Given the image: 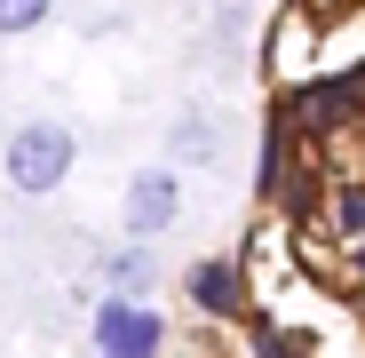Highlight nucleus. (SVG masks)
<instances>
[{"label":"nucleus","instance_id":"nucleus-6","mask_svg":"<svg viewBox=\"0 0 365 358\" xmlns=\"http://www.w3.org/2000/svg\"><path fill=\"white\" fill-rule=\"evenodd\" d=\"M48 16H56V0H0V40H16V32L48 24Z\"/></svg>","mask_w":365,"mask_h":358},{"label":"nucleus","instance_id":"nucleus-9","mask_svg":"<svg viewBox=\"0 0 365 358\" xmlns=\"http://www.w3.org/2000/svg\"><path fill=\"white\" fill-rule=\"evenodd\" d=\"M357 271H365V239H357Z\"/></svg>","mask_w":365,"mask_h":358},{"label":"nucleus","instance_id":"nucleus-7","mask_svg":"<svg viewBox=\"0 0 365 358\" xmlns=\"http://www.w3.org/2000/svg\"><path fill=\"white\" fill-rule=\"evenodd\" d=\"M103 279H111V287H128V294H135V287L151 279V263H143L135 247H119V255H103Z\"/></svg>","mask_w":365,"mask_h":358},{"label":"nucleus","instance_id":"nucleus-8","mask_svg":"<svg viewBox=\"0 0 365 358\" xmlns=\"http://www.w3.org/2000/svg\"><path fill=\"white\" fill-rule=\"evenodd\" d=\"M334 215L349 239H365V184H334Z\"/></svg>","mask_w":365,"mask_h":358},{"label":"nucleus","instance_id":"nucleus-5","mask_svg":"<svg viewBox=\"0 0 365 358\" xmlns=\"http://www.w3.org/2000/svg\"><path fill=\"white\" fill-rule=\"evenodd\" d=\"M238 294H247V279H238L230 255H215V263L191 271V303H199L207 319H238Z\"/></svg>","mask_w":365,"mask_h":358},{"label":"nucleus","instance_id":"nucleus-2","mask_svg":"<svg viewBox=\"0 0 365 358\" xmlns=\"http://www.w3.org/2000/svg\"><path fill=\"white\" fill-rule=\"evenodd\" d=\"M88 342H96V358H159V342H167V319L143 303V294H103L96 303V319H88Z\"/></svg>","mask_w":365,"mask_h":358},{"label":"nucleus","instance_id":"nucleus-3","mask_svg":"<svg viewBox=\"0 0 365 358\" xmlns=\"http://www.w3.org/2000/svg\"><path fill=\"white\" fill-rule=\"evenodd\" d=\"M175 215H182V175H175V167H143V175H128L119 223H128L135 239H159V231H175Z\"/></svg>","mask_w":365,"mask_h":358},{"label":"nucleus","instance_id":"nucleus-4","mask_svg":"<svg viewBox=\"0 0 365 358\" xmlns=\"http://www.w3.org/2000/svg\"><path fill=\"white\" fill-rule=\"evenodd\" d=\"M286 111L302 119V128H349V119L365 111V72H349V80H318V88H302V96H286Z\"/></svg>","mask_w":365,"mask_h":358},{"label":"nucleus","instance_id":"nucleus-1","mask_svg":"<svg viewBox=\"0 0 365 358\" xmlns=\"http://www.w3.org/2000/svg\"><path fill=\"white\" fill-rule=\"evenodd\" d=\"M72 159H80V144H72L64 119H24V128L9 136V184H16L24 199H48V192L72 175Z\"/></svg>","mask_w":365,"mask_h":358}]
</instances>
